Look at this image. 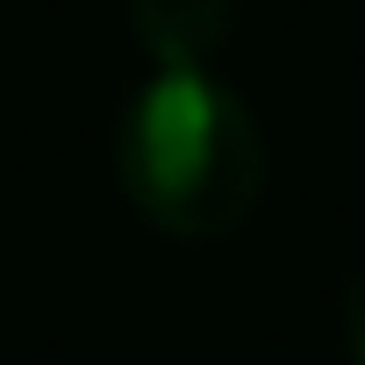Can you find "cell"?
<instances>
[{
    "label": "cell",
    "mask_w": 365,
    "mask_h": 365,
    "mask_svg": "<svg viewBox=\"0 0 365 365\" xmlns=\"http://www.w3.org/2000/svg\"><path fill=\"white\" fill-rule=\"evenodd\" d=\"M129 208L179 244H222L265 201V129L222 72H150L115 129Z\"/></svg>",
    "instance_id": "6da1fadb"
},
{
    "label": "cell",
    "mask_w": 365,
    "mask_h": 365,
    "mask_svg": "<svg viewBox=\"0 0 365 365\" xmlns=\"http://www.w3.org/2000/svg\"><path fill=\"white\" fill-rule=\"evenodd\" d=\"M344 344H351V358L365 365V258H358V272H351V287H344Z\"/></svg>",
    "instance_id": "3957f363"
},
{
    "label": "cell",
    "mask_w": 365,
    "mask_h": 365,
    "mask_svg": "<svg viewBox=\"0 0 365 365\" xmlns=\"http://www.w3.org/2000/svg\"><path fill=\"white\" fill-rule=\"evenodd\" d=\"M129 29L150 72H215L237 29V0H129Z\"/></svg>",
    "instance_id": "7a4b0ae2"
}]
</instances>
